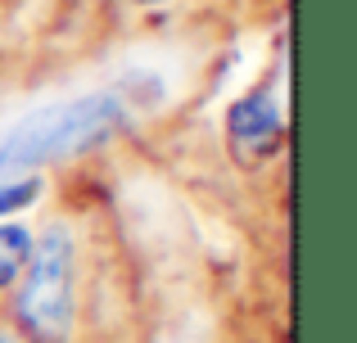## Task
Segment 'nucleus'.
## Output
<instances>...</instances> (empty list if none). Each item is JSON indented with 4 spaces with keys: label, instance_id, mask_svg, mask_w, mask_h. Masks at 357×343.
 <instances>
[{
    "label": "nucleus",
    "instance_id": "f257e3e1",
    "mask_svg": "<svg viewBox=\"0 0 357 343\" xmlns=\"http://www.w3.org/2000/svg\"><path fill=\"white\" fill-rule=\"evenodd\" d=\"M122 127H127V109H122L118 95H105V90L68 99V104L36 109L0 136V176H18V172L45 168V163L77 159V154L114 141Z\"/></svg>",
    "mask_w": 357,
    "mask_h": 343
},
{
    "label": "nucleus",
    "instance_id": "423d86ee",
    "mask_svg": "<svg viewBox=\"0 0 357 343\" xmlns=\"http://www.w3.org/2000/svg\"><path fill=\"white\" fill-rule=\"evenodd\" d=\"M0 343H18V339H14V335H0Z\"/></svg>",
    "mask_w": 357,
    "mask_h": 343
},
{
    "label": "nucleus",
    "instance_id": "20e7f679",
    "mask_svg": "<svg viewBox=\"0 0 357 343\" xmlns=\"http://www.w3.org/2000/svg\"><path fill=\"white\" fill-rule=\"evenodd\" d=\"M27 253H32V230L18 226V221H5L0 226V289L23 276Z\"/></svg>",
    "mask_w": 357,
    "mask_h": 343
},
{
    "label": "nucleus",
    "instance_id": "f03ea898",
    "mask_svg": "<svg viewBox=\"0 0 357 343\" xmlns=\"http://www.w3.org/2000/svg\"><path fill=\"white\" fill-rule=\"evenodd\" d=\"M27 280L18 289L14 317L36 343H63L73 330V230L50 221L32 239L27 253Z\"/></svg>",
    "mask_w": 357,
    "mask_h": 343
},
{
    "label": "nucleus",
    "instance_id": "0eeeda50",
    "mask_svg": "<svg viewBox=\"0 0 357 343\" xmlns=\"http://www.w3.org/2000/svg\"><path fill=\"white\" fill-rule=\"evenodd\" d=\"M140 5H158V0H140Z\"/></svg>",
    "mask_w": 357,
    "mask_h": 343
},
{
    "label": "nucleus",
    "instance_id": "39448f33",
    "mask_svg": "<svg viewBox=\"0 0 357 343\" xmlns=\"http://www.w3.org/2000/svg\"><path fill=\"white\" fill-rule=\"evenodd\" d=\"M41 190H45L41 176H14V181H0V217L32 208V203L41 199Z\"/></svg>",
    "mask_w": 357,
    "mask_h": 343
},
{
    "label": "nucleus",
    "instance_id": "7ed1b4c3",
    "mask_svg": "<svg viewBox=\"0 0 357 343\" xmlns=\"http://www.w3.org/2000/svg\"><path fill=\"white\" fill-rule=\"evenodd\" d=\"M227 131L240 145H271L280 136V104L271 90H249L227 109Z\"/></svg>",
    "mask_w": 357,
    "mask_h": 343
}]
</instances>
